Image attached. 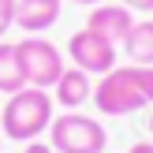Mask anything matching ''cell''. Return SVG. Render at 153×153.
Segmentation results:
<instances>
[{"label":"cell","instance_id":"1","mask_svg":"<svg viewBox=\"0 0 153 153\" xmlns=\"http://www.w3.org/2000/svg\"><path fill=\"white\" fill-rule=\"evenodd\" d=\"M94 105L101 116H131L153 105V67H112L94 82Z\"/></svg>","mask_w":153,"mask_h":153},{"label":"cell","instance_id":"2","mask_svg":"<svg viewBox=\"0 0 153 153\" xmlns=\"http://www.w3.org/2000/svg\"><path fill=\"white\" fill-rule=\"evenodd\" d=\"M52 116H56L52 90L22 86L0 101V134L11 142H34L52 127Z\"/></svg>","mask_w":153,"mask_h":153},{"label":"cell","instance_id":"3","mask_svg":"<svg viewBox=\"0 0 153 153\" xmlns=\"http://www.w3.org/2000/svg\"><path fill=\"white\" fill-rule=\"evenodd\" d=\"M49 142L56 153H105L108 149V131H105V123L97 116L71 108V112L52 116Z\"/></svg>","mask_w":153,"mask_h":153},{"label":"cell","instance_id":"4","mask_svg":"<svg viewBox=\"0 0 153 153\" xmlns=\"http://www.w3.org/2000/svg\"><path fill=\"white\" fill-rule=\"evenodd\" d=\"M19 45V60H22V71H26V86L37 90H52L56 79L64 75V52L56 49L52 41H45L41 34H26Z\"/></svg>","mask_w":153,"mask_h":153},{"label":"cell","instance_id":"5","mask_svg":"<svg viewBox=\"0 0 153 153\" xmlns=\"http://www.w3.org/2000/svg\"><path fill=\"white\" fill-rule=\"evenodd\" d=\"M67 56H71L75 67H82V71L101 79V75H108L116 67V45L105 41L101 34H94L90 26H82L67 37Z\"/></svg>","mask_w":153,"mask_h":153},{"label":"cell","instance_id":"6","mask_svg":"<svg viewBox=\"0 0 153 153\" xmlns=\"http://www.w3.org/2000/svg\"><path fill=\"white\" fill-rule=\"evenodd\" d=\"M86 26L94 30V34H101L105 41L123 45L127 34H131V26H134V15H131V7H123V4H105V0H101V4L90 7Z\"/></svg>","mask_w":153,"mask_h":153},{"label":"cell","instance_id":"7","mask_svg":"<svg viewBox=\"0 0 153 153\" xmlns=\"http://www.w3.org/2000/svg\"><path fill=\"white\" fill-rule=\"evenodd\" d=\"M52 101H56L64 112L90 105V101H94V75L82 71V67H75V64L64 67V75H60L56 86H52Z\"/></svg>","mask_w":153,"mask_h":153},{"label":"cell","instance_id":"8","mask_svg":"<svg viewBox=\"0 0 153 153\" xmlns=\"http://www.w3.org/2000/svg\"><path fill=\"white\" fill-rule=\"evenodd\" d=\"M64 15V0H15V26L22 34H45Z\"/></svg>","mask_w":153,"mask_h":153},{"label":"cell","instance_id":"9","mask_svg":"<svg viewBox=\"0 0 153 153\" xmlns=\"http://www.w3.org/2000/svg\"><path fill=\"white\" fill-rule=\"evenodd\" d=\"M22 86H26V71H22V60H19V45L0 37V97L15 94Z\"/></svg>","mask_w":153,"mask_h":153},{"label":"cell","instance_id":"10","mask_svg":"<svg viewBox=\"0 0 153 153\" xmlns=\"http://www.w3.org/2000/svg\"><path fill=\"white\" fill-rule=\"evenodd\" d=\"M123 52L131 64H142V67H153V19H138L131 26L123 41Z\"/></svg>","mask_w":153,"mask_h":153},{"label":"cell","instance_id":"11","mask_svg":"<svg viewBox=\"0 0 153 153\" xmlns=\"http://www.w3.org/2000/svg\"><path fill=\"white\" fill-rule=\"evenodd\" d=\"M15 26V0H0V37Z\"/></svg>","mask_w":153,"mask_h":153},{"label":"cell","instance_id":"12","mask_svg":"<svg viewBox=\"0 0 153 153\" xmlns=\"http://www.w3.org/2000/svg\"><path fill=\"white\" fill-rule=\"evenodd\" d=\"M22 153H56V149H52V142L34 138V142H26V146H22Z\"/></svg>","mask_w":153,"mask_h":153},{"label":"cell","instance_id":"13","mask_svg":"<svg viewBox=\"0 0 153 153\" xmlns=\"http://www.w3.org/2000/svg\"><path fill=\"white\" fill-rule=\"evenodd\" d=\"M123 7H131V11H153V0H120Z\"/></svg>","mask_w":153,"mask_h":153},{"label":"cell","instance_id":"14","mask_svg":"<svg viewBox=\"0 0 153 153\" xmlns=\"http://www.w3.org/2000/svg\"><path fill=\"white\" fill-rule=\"evenodd\" d=\"M127 153H153V142H134Z\"/></svg>","mask_w":153,"mask_h":153},{"label":"cell","instance_id":"15","mask_svg":"<svg viewBox=\"0 0 153 153\" xmlns=\"http://www.w3.org/2000/svg\"><path fill=\"white\" fill-rule=\"evenodd\" d=\"M64 4H82V7H94V4H101V0H64Z\"/></svg>","mask_w":153,"mask_h":153},{"label":"cell","instance_id":"16","mask_svg":"<svg viewBox=\"0 0 153 153\" xmlns=\"http://www.w3.org/2000/svg\"><path fill=\"white\" fill-rule=\"evenodd\" d=\"M149 134H153V120H149ZM149 142H153V138H149Z\"/></svg>","mask_w":153,"mask_h":153},{"label":"cell","instance_id":"17","mask_svg":"<svg viewBox=\"0 0 153 153\" xmlns=\"http://www.w3.org/2000/svg\"><path fill=\"white\" fill-rule=\"evenodd\" d=\"M0 149H4V134H0Z\"/></svg>","mask_w":153,"mask_h":153}]
</instances>
